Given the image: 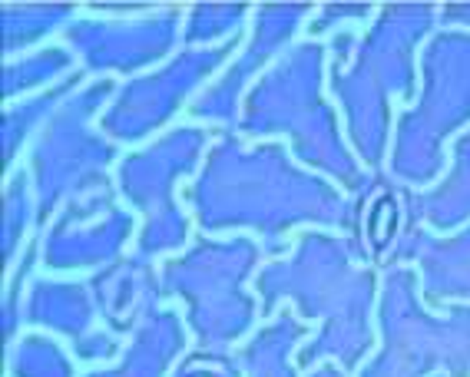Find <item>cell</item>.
<instances>
[{"instance_id":"obj_1","label":"cell","mask_w":470,"mask_h":377,"mask_svg":"<svg viewBox=\"0 0 470 377\" xmlns=\"http://www.w3.org/2000/svg\"><path fill=\"white\" fill-rule=\"evenodd\" d=\"M196 377H202V374H196ZM206 377H212V374H206Z\"/></svg>"}]
</instances>
